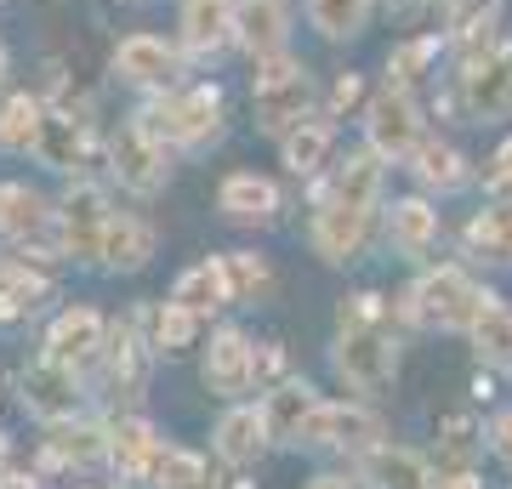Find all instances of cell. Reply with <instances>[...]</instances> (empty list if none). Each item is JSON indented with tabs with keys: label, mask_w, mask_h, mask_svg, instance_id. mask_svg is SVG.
<instances>
[{
	"label": "cell",
	"mask_w": 512,
	"mask_h": 489,
	"mask_svg": "<svg viewBox=\"0 0 512 489\" xmlns=\"http://www.w3.org/2000/svg\"><path fill=\"white\" fill-rule=\"evenodd\" d=\"M171 302L177 308H188V313H217V308H228L234 296H228V273H222V256H205V262H194V268L171 285Z\"/></svg>",
	"instance_id": "26"
},
{
	"label": "cell",
	"mask_w": 512,
	"mask_h": 489,
	"mask_svg": "<svg viewBox=\"0 0 512 489\" xmlns=\"http://www.w3.org/2000/svg\"><path fill=\"white\" fill-rule=\"evenodd\" d=\"M433 57H439V35H421V40H410V46H399V52L387 57V86H410V80H421Z\"/></svg>",
	"instance_id": "39"
},
{
	"label": "cell",
	"mask_w": 512,
	"mask_h": 489,
	"mask_svg": "<svg viewBox=\"0 0 512 489\" xmlns=\"http://www.w3.org/2000/svg\"><path fill=\"white\" fill-rule=\"evenodd\" d=\"M433 489H484V478H478L473 467H450V472L433 478Z\"/></svg>",
	"instance_id": "48"
},
{
	"label": "cell",
	"mask_w": 512,
	"mask_h": 489,
	"mask_svg": "<svg viewBox=\"0 0 512 489\" xmlns=\"http://www.w3.org/2000/svg\"><path fill=\"white\" fill-rule=\"evenodd\" d=\"M467 245H473V256L512 262V200H495L490 211H478L467 222Z\"/></svg>",
	"instance_id": "34"
},
{
	"label": "cell",
	"mask_w": 512,
	"mask_h": 489,
	"mask_svg": "<svg viewBox=\"0 0 512 489\" xmlns=\"http://www.w3.org/2000/svg\"><path fill=\"white\" fill-rule=\"evenodd\" d=\"M143 126L160 137V143L177 148H200L205 137L222 131V91L217 86H188V91H165L143 109Z\"/></svg>",
	"instance_id": "4"
},
{
	"label": "cell",
	"mask_w": 512,
	"mask_h": 489,
	"mask_svg": "<svg viewBox=\"0 0 512 489\" xmlns=\"http://www.w3.org/2000/svg\"><path fill=\"white\" fill-rule=\"evenodd\" d=\"M205 387L217 399H239L251 393V336L245 330H217L205 347Z\"/></svg>",
	"instance_id": "16"
},
{
	"label": "cell",
	"mask_w": 512,
	"mask_h": 489,
	"mask_svg": "<svg viewBox=\"0 0 512 489\" xmlns=\"http://www.w3.org/2000/svg\"><path fill=\"white\" fill-rule=\"evenodd\" d=\"M387 245L399 256H427L433 245H439V211L421 200V194H410V200H399L393 211H387Z\"/></svg>",
	"instance_id": "21"
},
{
	"label": "cell",
	"mask_w": 512,
	"mask_h": 489,
	"mask_svg": "<svg viewBox=\"0 0 512 489\" xmlns=\"http://www.w3.org/2000/svg\"><path fill=\"white\" fill-rule=\"evenodd\" d=\"M308 489H353V484H348V478H336V472H325V478H313Z\"/></svg>",
	"instance_id": "50"
},
{
	"label": "cell",
	"mask_w": 512,
	"mask_h": 489,
	"mask_svg": "<svg viewBox=\"0 0 512 489\" xmlns=\"http://www.w3.org/2000/svg\"><path fill=\"white\" fill-rule=\"evenodd\" d=\"M484 302H490V290L478 285L467 268H427L416 285L404 290V319H410V325L467 330Z\"/></svg>",
	"instance_id": "1"
},
{
	"label": "cell",
	"mask_w": 512,
	"mask_h": 489,
	"mask_svg": "<svg viewBox=\"0 0 512 489\" xmlns=\"http://www.w3.org/2000/svg\"><path fill=\"white\" fill-rule=\"evenodd\" d=\"M353 472L365 489H433V467L404 444H365Z\"/></svg>",
	"instance_id": "14"
},
{
	"label": "cell",
	"mask_w": 512,
	"mask_h": 489,
	"mask_svg": "<svg viewBox=\"0 0 512 489\" xmlns=\"http://www.w3.org/2000/svg\"><path fill=\"white\" fill-rule=\"evenodd\" d=\"M473 52L461 63V103L473 120H507L512 114V40L495 35H467Z\"/></svg>",
	"instance_id": "3"
},
{
	"label": "cell",
	"mask_w": 512,
	"mask_h": 489,
	"mask_svg": "<svg viewBox=\"0 0 512 489\" xmlns=\"http://www.w3.org/2000/svg\"><path fill=\"white\" fill-rule=\"evenodd\" d=\"M370 18V0H308V23L325 40H353Z\"/></svg>",
	"instance_id": "35"
},
{
	"label": "cell",
	"mask_w": 512,
	"mask_h": 489,
	"mask_svg": "<svg viewBox=\"0 0 512 489\" xmlns=\"http://www.w3.org/2000/svg\"><path fill=\"white\" fill-rule=\"evenodd\" d=\"M285 23H291L285 0H239L234 40L251 57H274V52H285Z\"/></svg>",
	"instance_id": "20"
},
{
	"label": "cell",
	"mask_w": 512,
	"mask_h": 489,
	"mask_svg": "<svg viewBox=\"0 0 512 489\" xmlns=\"http://www.w3.org/2000/svg\"><path fill=\"white\" fill-rule=\"evenodd\" d=\"M165 461V444L154 433V421L143 416H120L109 427V467L126 478V484H154Z\"/></svg>",
	"instance_id": "12"
},
{
	"label": "cell",
	"mask_w": 512,
	"mask_h": 489,
	"mask_svg": "<svg viewBox=\"0 0 512 489\" xmlns=\"http://www.w3.org/2000/svg\"><path fill=\"white\" fill-rule=\"evenodd\" d=\"M109 171H114L120 188H131V194H143V200H148V194H160V188H165V143L143 126V120H131V126L114 131Z\"/></svg>",
	"instance_id": "9"
},
{
	"label": "cell",
	"mask_w": 512,
	"mask_h": 489,
	"mask_svg": "<svg viewBox=\"0 0 512 489\" xmlns=\"http://www.w3.org/2000/svg\"><path fill=\"white\" fill-rule=\"evenodd\" d=\"M103 342H109V325L97 308H63L46 330V359L69 364V370H86V364L103 359Z\"/></svg>",
	"instance_id": "13"
},
{
	"label": "cell",
	"mask_w": 512,
	"mask_h": 489,
	"mask_svg": "<svg viewBox=\"0 0 512 489\" xmlns=\"http://www.w3.org/2000/svg\"><path fill=\"white\" fill-rule=\"evenodd\" d=\"M393 6H421V0H393Z\"/></svg>",
	"instance_id": "54"
},
{
	"label": "cell",
	"mask_w": 512,
	"mask_h": 489,
	"mask_svg": "<svg viewBox=\"0 0 512 489\" xmlns=\"http://www.w3.org/2000/svg\"><path fill=\"white\" fill-rule=\"evenodd\" d=\"M222 273H228V296H234V302L268 296V285H274L268 262H262V256H251V251H228V256H222Z\"/></svg>",
	"instance_id": "36"
},
{
	"label": "cell",
	"mask_w": 512,
	"mask_h": 489,
	"mask_svg": "<svg viewBox=\"0 0 512 489\" xmlns=\"http://www.w3.org/2000/svg\"><path fill=\"white\" fill-rule=\"evenodd\" d=\"M188 52H217L234 40V0H183Z\"/></svg>",
	"instance_id": "29"
},
{
	"label": "cell",
	"mask_w": 512,
	"mask_h": 489,
	"mask_svg": "<svg viewBox=\"0 0 512 489\" xmlns=\"http://www.w3.org/2000/svg\"><path fill=\"white\" fill-rule=\"evenodd\" d=\"M46 455L57 467H103L109 461V427H92V421H52V438H46Z\"/></svg>",
	"instance_id": "23"
},
{
	"label": "cell",
	"mask_w": 512,
	"mask_h": 489,
	"mask_svg": "<svg viewBox=\"0 0 512 489\" xmlns=\"http://www.w3.org/2000/svg\"><path fill=\"white\" fill-rule=\"evenodd\" d=\"M490 450L501 455V461H512V410H501V416L490 421Z\"/></svg>",
	"instance_id": "47"
},
{
	"label": "cell",
	"mask_w": 512,
	"mask_h": 489,
	"mask_svg": "<svg viewBox=\"0 0 512 489\" xmlns=\"http://www.w3.org/2000/svg\"><path fill=\"white\" fill-rule=\"evenodd\" d=\"M109 194L97 182H74L69 194L57 200V245L63 256H80V262H97V245H103V228H109Z\"/></svg>",
	"instance_id": "7"
},
{
	"label": "cell",
	"mask_w": 512,
	"mask_h": 489,
	"mask_svg": "<svg viewBox=\"0 0 512 489\" xmlns=\"http://www.w3.org/2000/svg\"><path fill=\"white\" fill-rule=\"evenodd\" d=\"M467 330H473L478 359L490 364V370H512V308H507V302H495V296H490Z\"/></svg>",
	"instance_id": "30"
},
{
	"label": "cell",
	"mask_w": 512,
	"mask_h": 489,
	"mask_svg": "<svg viewBox=\"0 0 512 489\" xmlns=\"http://www.w3.org/2000/svg\"><path fill=\"white\" fill-rule=\"evenodd\" d=\"M410 171L421 177V188H439V194H450V188H461L467 182V160H461L450 143H439V137H421V148L410 154Z\"/></svg>",
	"instance_id": "32"
},
{
	"label": "cell",
	"mask_w": 512,
	"mask_h": 489,
	"mask_svg": "<svg viewBox=\"0 0 512 489\" xmlns=\"http://www.w3.org/2000/svg\"><path fill=\"white\" fill-rule=\"evenodd\" d=\"M171 489H217V484H211V472H205V478H194V484H171Z\"/></svg>",
	"instance_id": "51"
},
{
	"label": "cell",
	"mask_w": 512,
	"mask_h": 489,
	"mask_svg": "<svg viewBox=\"0 0 512 489\" xmlns=\"http://www.w3.org/2000/svg\"><path fill=\"white\" fill-rule=\"evenodd\" d=\"M484 194H495V200H512V137L495 148L490 171H484Z\"/></svg>",
	"instance_id": "45"
},
{
	"label": "cell",
	"mask_w": 512,
	"mask_h": 489,
	"mask_svg": "<svg viewBox=\"0 0 512 489\" xmlns=\"http://www.w3.org/2000/svg\"><path fill=\"white\" fill-rule=\"evenodd\" d=\"M342 330H387V302L376 296V290H359V296H348L342 302Z\"/></svg>",
	"instance_id": "40"
},
{
	"label": "cell",
	"mask_w": 512,
	"mask_h": 489,
	"mask_svg": "<svg viewBox=\"0 0 512 489\" xmlns=\"http://www.w3.org/2000/svg\"><path fill=\"white\" fill-rule=\"evenodd\" d=\"M251 91H256V126L285 137L296 120L313 114V74L296 63V57L274 52V57H256V74H251Z\"/></svg>",
	"instance_id": "2"
},
{
	"label": "cell",
	"mask_w": 512,
	"mask_h": 489,
	"mask_svg": "<svg viewBox=\"0 0 512 489\" xmlns=\"http://www.w3.org/2000/svg\"><path fill=\"white\" fill-rule=\"evenodd\" d=\"M490 18H495V0H444V23L456 35H478V29H490Z\"/></svg>",
	"instance_id": "41"
},
{
	"label": "cell",
	"mask_w": 512,
	"mask_h": 489,
	"mask_svg": "<svg viewBox=\"0 0 512 489\" xmlns=\"http://www.w3.org/2000/svg\"><path fill=\"white\" fill-rule=\"evenodd\" d=\"M194 336H200V313L165 302L154 319V353H183V347H194Z\"/></svg>",
	"instance_id": "38"
},
{
	"label": "cell",
	"mask_w": 512,
	"mask_h": 489,
	"mask_svg": "<svg viewBox=\"0 0 512 489\" xmlns=\"http://www.w3.org/2000/svg\"><path fill=\"white\" fill-rule=\"evenodd\" d=\"M274 381H285V347L279 342H262V347H251V387H274Z\"/></svg>",
	"instance_id": "42"
},
{
	"label": "cell",
	"mask_w": 512,
	"mask_h": 489,
	"mask_svg": "<svg viewBox=\"0 0 512 489\" xmlns=\"http://www.w3.org/2000/svg\"><path fill=\"white\" fill-rule=\"evenodd\" d=\"M40 120H46L40 97H29V91L6 97V103H0V148H6V154H29L35 137H40Z\"/></svg>",
	"instance_id": "33"
},
{
	"label": "cell",
	"mask_w": 512,
	"mask_h": 489,
	"mask_svg": "<svg viewBox=\"0 0 512 489\" xmlns=\"http://www.w3.org/2000/svg\"><path fill=\"white\" fill-rule=\"evenodd\" d=\"M467 450H473V421L450 416L444 421V461H450V467H467Z\"/></svg>",
	"instance_id": "44"
},
{
	"label": "cell",
	"mask_w": 512,
	"mask_h": 489,
	"mask_svg": "<svg viewBox=\"0 0 512 489\" xmlns=\"http://www.w3.org/2000/svg\"><path fill=\"white\" fill-rule=\"evenodd\" d=\"M382 438V421L370 416L365 404H348V399H319L302 421L296 444H313V450H365Z\"/></svg>",
	"instance_id": "8"
},
{
	"label": "cell",
	"mask_w": 512,
	"mask_h": 489,
	"mask_svg": "<svg viewBox=\"0 0 512 489\" xmlns=\"http://www.w3.org/2000/svg\"><path fill=\"white\" fill-rule=\"evenodd\" d=\"M18 399H23V410L40 416L46 427L80 416V399H86V393H80V370H69V364H57V359H35L18 376Z\"/></svg>",
	"instance_id": "11"
},
{
	"label": "cell",
	"mask_w": 512,
	"mask_h": 489,
	"mask_svg": "<svg viewBox=\"0 0 512 489\" xmlns=\"http://www.w3.org/2000/svg\"><path fill=\"white\" fill-rule=\"evenodd\" d=\"M325 200H342V205H359V211H376V200H382V160H376L370 148L348 154V160L336 165V177H330V194H325Z\"/></svg>",
	"instance_id": "28"
},
{
	"label": "cell",
	"mask_w": 512,
	"mask_h": 489,
	"mask_svg": "<svg viewBox=\"0 0 512 489\" xmlns=\"http://www.w3.org/2000/svg\"><path fill=\"white\" fill-rule=\"evenodd\" d=\"M194 478H205V461L194 450H165V461H160V478L154 484H194Z\"/></svg>",
	"instance_id": "43"
},
{
	"label": "cell",
	"mask_w": 512,
	"mask_h": 489,
	"mask_svg": "<svg viewBox=\"0 0 512 489\" xmlns=\"http://www.w3.org/2000/svg\"><path fill=\"white\" fill-rule=\"evenodd\" d=\"M0 80H6V46H0Z\"/></svg>",
	"instance_id": "52"
},
{
	"label": "cell",
	"mask_w": 512,
	"mask_h": 489,
	"mask_svg": "<svg viewBox=\"0 0 512 489\" xmlns=\"http://www.w3.org/2000/svg\"><path fill=\"white\" fill-rule=\"evenodd\" d=\"M29 154H35L46 171H74V165H80V154H86V120H74V114H63V109L46 114Z\"/></svg>",
	"instance_id": "25"
},
{
	"label": "cell",
	"mask_w": 512,
	"mask_h": 489,
	"mask_svg": "<svg viewBox=\"0 0 512 489\" xmlns=\"http://www.w3.org/2000/svg\"><path fill=\"white\" fill-rule=\"evenodd\" d=\"M0 461H6V433H0Z\"/></svg>",
	"instance_id": "53"
},
{
	"label": "cell",
	"mask_w": 512,
	"mask_h": 489,
	"mask_svg": "<svg viewBox=\"0 0 512 489\" xmlns=\"http://www.w3.org/2000/svg\"><path fill=\"white\" fill-rule=\"evenodd\" d=\"M217 211L228 222H245V228H256V222H274L279 188L268 177H256V171H234V177L217 188Z\"/></svg>",
	"instance_id": "19"
},
{
	"label": "cell",
	"mask_w": 512,
	"mask_h": 489,
	"mask_svg": "<svg viewBox=\"0 0 512 489\" xmlns=\"http://www.w3.org/2000/svg\"><path fill=\"white\" fill-rule=\"evenodd\" d=\"M234 6H239V0H234Z\"/></svg>",
	"instance_id": "55"
},
{
	"label": "cell",
	"mask_w": 512,
	"mask_h": 489,
	"mask_svg": "<svg viewBox=\"0 0 512 489\" xmlns=\"http://www.w3.org/2000/svg\"><path fill=\"white\" fill-rule=\"evenodd\" d=\"M359 97H365L359 74H342V80H336V91H330V114H348L353 103H359Z\"/></svg>",
	"instance_id": "46"
},
{
	"label": "cell",
	"mask_w": 512,
	"mask_h": 489,
	"mask_svg": "<svg viewBox=\"0 0 512 489\" xmlns=\"http://www.w3.org/2000/svg\"><path fill=\"white\" fill-rule=\"evenodd\" d=\"M365 143L376 160H410L421 148V109L410 103V91L404 86H387L382 97H370L365 109Z\"/></svg>",
	"instance_id": "6"
},
{
	"label": "cell",
	"mask_w": 512,
	"mask_h": 489,
	"mask_svg": "<svg viewBox=\"0 0 512 489\" xmlns=\"http://www.w3.org/2000/svg\"><path fill=\"white\" fill-rule=\"evenodd\" d=\"M330 370L342 376V387L353 393H382L399 376V347L387 330H336L330 347Z\"/></svg>",
	"instance_id": "5"
},
{
	"label": "cell",
	"mask_w": 512,
	"mask_h": 489,
	"mask_svg": "<svg viewBox=\"0 0 512 489\" xmlns=\"http://www.w3.org/2000/svg\"><path fill=\"white\" fill-rule=\"evenodd\" d=\"M0 234L12 239V245H23V251L63 256V245H57V211L40 200L35 188H23V182L0 188Z\"/></svg>",
	"instance_id": "10"
},
{
	"label": "cell",
	"mask_w": 512,
	"mask_h": 489,
	"mask_svg": "<svg viewBox=\"0 0 512 489\" xmlns=\"http://www.w3.org/2000/svg\"><path fill=\"white\" fill-rule=\"evenodd\" d=\"M217 455L228 461V467H251L256 455L268 450V427H262V410L256 404H234L228 416L217 421Z\"/></svg>",
	"instance_id": "22"
},
{
	"label": "cell",
	"mask_w": 512,
	"mask_h": 489,
	"mask_svg": "<svg viewBox=\"0 0 512 489\" xmlns=\"http://www.w3.org/2000/svg\"><path fill=\"white\" fill-rule=\"evenodd\" d=\"M313 387L308 381H296V376H285V381H274L268 393H262V427H268V444H296V433H302V421H308V410H313Z\"/></svg>",
	"instance_id": "18"
},
{
	"label": "cell",
	"mask_w": 512,
	"mask_h": 489,
	"mask_svg": "<svg viewBox=\"0 0 512 489\" xmlns=\"http://www.w3.org/2000/svg\"><path fill=\"white\" fill-rule=\"evenodd\" d=\"M154 256V228L137 217H109L103 228V245H97V262L109 273H137Z\"/></svg>",
	"instance_id": "24"
},
{
	"label": "cell",
	"mask_w": 512,
	"mask_h": 489,
	"mask_svg": "<svg viewBox=\"0 0 512 489\" xmlns=\"http://www.w3.org/2000/svg\"><path fill=\"white\" fill-rule=\"evenodd\" d=\"M0 489H40L29 472H0Z\"/></svg>",
	"instance_id": "49"
},
{
	"label": "cell",
	"mask_w": 512,
	"mask_h": 489,
	"mask_svg": "<svg viewBox=\"0 0 512 489\" xmlns=\"http://www.w3.org/2000/svg\"><path fill=\"white\" fill-rule=\"evenodd\" d=\"M40 296H46L40 279H29L23 268H6V262H0V325H12V319H23V313H35Z\"/></svg>",
	"instance_id": "37"
},
{
	"label": "cell",
	"mask_w": 512,
	"mask_h": 489,
	"mask_svg": "<svg viewBox=\"0 0 512 489\" xmlns=\"http://www.w3.org/2000/svg\"><path fill=\"white\" fill-rule=\"evenodd\" d=\"M330 137H336L330 120H313L308 114V120H296V126L279 137V154H285V165H291L296 177H313V171L330 160Z\"/></svg>",
	"instance_id": "31"
},
{
	"label": "cell",
	"mask_w": 512,
	"mask_h": 489,
	"mask_svg": "<svg viewBox=\"0 0 512 489\" xmlns=\"http://www.w3.org/2000/svg\"><path fill=\"white\" fill-rule=\"evenodd\" d=\"M177 52L165 46V40H154V35H131V40H120L114 46V74L120 80H131V86H143V91H154V86H171L177 80Z\"/></svg>",
	"instance_id": "17"
},
{
	"label": "cell",
	"mask_w": 512,
	"mask_h": 489,
	"mask_svg": "<svg viewBox=\"0 0 512 489\" xmlns=\"http://www.w3.org/2000/svg\"><path fill=\"white\" fill-rule=\"evenodd\" d=\"M103 370H109L114 393H143L148 381V347L137 342V325H114V336L103 342Z\"/></svg>",
	"instance_id": "27"
},
{
	"label": "cell",
	"mask_w": 512,
	"mask_h": 489,
	"mask_svg": "<svg viewBox=\"0 0 512 489\" xmlns=\"http://www.w3.org/2000/svg\"><path fill=\"white\" fill-rule=\"evenodd\" d=\"M365 234H370V211H359V205L325 200L313 211V251L325 256V262H353Z\"/></svg>",
	"instance_id": "15"
}]
</instances>
